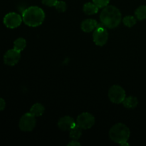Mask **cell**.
Here are the masks:
<instances>
[{"instance_id": "11", "label": "cell", "mask_w": 146, "mask_h": 146, "mask_svg": "<svg viewBox=\"0 0 146 146\" xmlns=\"http://www.w3.org/2000/svg\"><path fill=\"white\" fill-rule=\"evenodd\" d=\"M98 24L96 20L91 19H88L84 20L81 23V29L84 31V32L89 33L91 31H94L98 27Z\"/></svg>"}, {"instance_id": "14", "label": "cell", "mask_w": 146, "mask_h": 146, "mask_svg": "<svg viewBox=\"0 0 146 146\" xmlns=\"http://www.w3.org/2000/svg\"><path fill=\"white\" fill-rule=\"evenodd\" d=\"M123 104L124 107L127 108H130V109L135 108L138 104V98L134 96H128L124 99V101H123Z\"/></svg>"}, {"instance_id": "23", "label": "cell", "mask_w": 146, "mask_h": 146, "mask_svg": "<svg viewBox=\"0 0 146 146\" xmlns=\"http://www.w3.org/2000/svg\"><path fill=\"white\" fill-rule=\"evenodd\" d=\"M68 145L78 146V145H81V143H78L76 140H73V141H71L69 143H68Z\"/></svg>"}, {"instance_id": "4", "label": "cell", "mask_w": 146, "mask_h": 146, "mask_svg": "<svg viewBox=\"0 0 146 146\" xmlns=\"http://www.w3.org/2000/svg\"><path fill=\"white\" fill-rule=\"evenodd\" d=\"M93 39L96 45L102 46H104L108 39V33L106 30V27L102 24H98L93 34Z\"/></svg>"}, {"instance_id": "5", "label": "cell", "mask_w": 146, "mask_h": 146, "mask_svg": "<svg viewBox=\"0 0 146 146\" xmlns=\"http://www.w3.org/2000/svg\"><path fill=\"white\" fill-rule=\"evenodd\" d=\"M36 121L34 115H33L31 113H27L23 115L20 119L19 126L21 131L25 132H29L34 130L35 128Z\"/></svg>"}, {"instance_id": "21", "label": "cell", "mask_w": 146, "mask_h": 146, "mask_svg": "<svg viewBox=\"0 0 146 146\" xmlns=\"http://www.w3.org/2000/svg\"><path fill=\"white\" fill-rule=\"evenodd\" d=\"M43 4L48 7H55L58 0H41Z\"/></svg>"}, {"instance_id": "3", "label": "cell", "mask_w": 146, "mask_h": 146, "mask_svg": "<svg viewBox=\"0 0 146 146\" xmlns=\"http://www.w3.org/2000/svg\"><path fill=\"white\" fill-rule=\"evenodd\" d=\"M131 132L130 130L125 124L116 123L111 128L109 131V135L111 139L116 143L121 144L123 142L128 141Z\"/></svg>"}, {"instance_id": "12", "label": "cell", "mask_w": 146, "mask_h": 146, "mask_svg": "<svg viewBox=\"0 0 146 146\" xmlns=\"http://www.w3.org/2000/svg\"><path fill=\"white\" fill-rule=\"evenodd\" d=\"M98 8L94 2H88L86 3L83 7V11L87 15H93V14H96L98 11Z\"/></svg>"}, {"instance_id": "6", "label": "cell", "mask_w": 146, "mask_h": 146, "mask_svg": "<svg viewBox=\"0 0 146 146\" xmlns=\"http://www.w3.org/2000/svg\"><path fill=\"white\" fill-rule=\"evenodd\" d=\"M108 97L111 102L114 104H121L125 98V91L118 85H114L108 91Z\"/></svg>"}, {"instance_id": "18", "label": "cell", "mask_w": 146, "mask_h": 146, "mask_svg": "<svg viewBox=\"0 0 146 146\" xmlns=\"http://www.w3.org/2000/svg\"><path fill=\"white\" fill-rule=\"evenodd\" d=\"M123 22L124 25L131 28L136 24V18L133 16H126L123 19Z\"/></svg>"}, {"instance_id": "16", "label": "cell", "mask_w": 146, "mask_h": 146, "mask_svg": "<svg viewBox=\"0 0 146 146\" xmlns=\"http://www.w3.org/2000/svg\"><path fill=\"white\" fill-rule=\"evenodd\" d=\"M135 15L137 19L142 21L146 19V6L143 5L138 7L135 11Z\"/></svg>"}, {"instance_id": "20", "label": "cell", "mask_w": 146, "mask_h": 146, "mask_svg": "<svg viewBox=\"0 0 146 146\" xmlns=\"http://www.w3.org/2000/svg\"><path fill=\"white\" fill-rule=\"evenodd\" d=\"M93 2L98 7V8H104L108 5L110 0H93Z\"/></svg>"}, {"instance_id": "22", "label": "cell", "mask_w": 146, "mask_h": 146, "mask_svg": "<svg viewBox=\"0 0 146 146\" xmlns=\"http://www.w3.org/2000/svg\"><path fill=\"white\" fill-rule=\"evenodd\" d=\"M5 106H6L5 101H4L3 98H0V111H3V110L5 108Z\"/></svg>"}, {"instance_id": "8", "label": "cell", "mask_w": 146, "mask_h": 146, "mask_svg": "<svg viewBox=\"0 0 146 146\" xmlns=\"http://www.w3.org/2000/svg\"><path fill=\"white\" fill-rule=\"evenodd\" d=\"M22 21V17L15 12L9 13L4 17V25L9 29L17 28L21 25Z\"/></svg>"}, {"instance_id": "19", "label": "cell", "mask_w": 146, "mask_h": 146, "mask_svg": "<svg viewBox=\"0 0 146 146\" xmlns=\"http://www.w3.org/2000/svg\"><path fill=\"white\" fill-rule=\"evenodd\" d=\"M55 8L58 12H64L66 11L67 5L65 1H58L55 5Z\"/></svg>"}, {"instance_id": "17", "label": "cell", "mask_w": 146, "mask_h": 146, "mask_svg": "<svg viewBox=\"0 0 146 146\" xmlns=\"http://www.w3.org/2000/svg\"><path fill=\"white\" fill-rule=\"evenodd\" d=\"M26 46H27V41L23 38H17L14 42V48L19 51H23L25 48Z\"/></svg>"}, {"instance_id": "13", "label": "cell", "mask_w": 146, "mask_h": 146, "mask_svg": "<svg viewBox=\"0 0 146 146\" xmlns=\"http://www.w3.org/2000/svg\"><path fill=\"white\" fill-rule=\"evenodd\" d=\"M44 111H45V108L44 106L39 103H36L31 106L29 112L35 117H39L44 114Z\"/></svg>"}, {"instance_id": "2", "label": "cell", "mask_w": 146, "mask_h": 146, "mask_svg": "<svg viewBox=\"0 0 146 146\" xmlns=\"http://www.w3.org/2000/svg\"><path fill=\"white\" fill-rule=\"evenodd\" d=\"M45 19L44 10L36 6H32L26 9L22 12V19L26 25L36 27L41 25Z\"/></svg>"}, {"instance_id": "9", "label": "cell", "mask_w": 146, "mask_h": 146, "mask_svg": "<svg viewBox=\"0 0 146 146\" xmlns=\"http://www.w3.org/2000/svg\"><path fill=\"white\" fill-rule=\"evenodd\" d=\"M21 58V51L16 50L15 48L9 49L6 52L4 56V64L8 66L16 65L19 61Z\"/></svg>"}, {"instance_id": "1", "label": "cell", "mask_w": 146, "mask_h": 146, "mask_svg": "<svg viewBox=\"0 0 146 146\" xmlns=\"http://www.w3.org/2000/svg\"><path fill=\"white\" fill-rule=\"evenodd\" d=\"M122 19V15L117 7L106 6L102 10L100 15L101 22L108 29H113L118 27Z\"/></svg>"}, {"instance_id": "15", "label": "cell", "mask_w": 146, "mask_h": 146, "mask_svg": "<svg viewBox=\"0 0 146 146\" xmlns=\"http://www.w3.org/2000/svg\"><path fill=\"white\" fill-rule=\"evenodd\" d=\"M82 128L78 126L77 124H76L71 130H70L69 136L72 140H76L78 141L81 138L82 135Z\"/></svg>"}, {"instance_id": "24", "label": "cell", "mask_w": 146, "mask_h": 146, "mask_svg": "<svg viewBox=\"0 0 146 146\" xmlns=\"http://www.w3.org/2000/svg\"><path fill=\"white\" fill-rule=\"evenodd\" d=\"M120 145H122V146H128V145H129V144H128V143H127V141H126V142L122 143H121Z\"/></svg>"}, {"instance_id": "10", "label": "cell", "mask_w": 146, "mask_h": 146, "mask_svg": "<svg viewBox=\"0 0 146 146\" xmlns=\"http://www.w3.org/2000/svg\"><path fill=\"white\" fill-rule=\"evenodd\" d=\"M76 124L71 116L62 117L58 121V126L62 131H70Z\"/></svg>"}, {"instance_id": "7", "label": "cell", "mask_w": 146, "mask_h": 146, "mask_svg": "<svg viewBox=\"0 0 146 146\" xmlns=\"http://www.w3.org/2000/svg\"><path fill=\"white\" fill-rule=\"evenodd\" d=\"M95 123V118L90 113H82L76 119V124L82 129L86 130L91 128Z\"/></svg>"}]
</instances>
